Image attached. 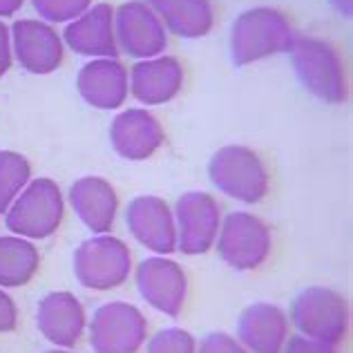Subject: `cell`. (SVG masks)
<instances>
[{"label":"cell","instance_id":"1","mask_svg":"<svg viewBox=\"0 0 353 353\" xmlns=\"http://www.w3.org/2000/svg\"><path fill=\"white\" fill-rule=\"evenodd\" d=\"M295 32L280 9L253 7L239 14L230 30V57L237 68L291 50Z\"/></svg>","mask_w":353,"mask_h":353},{"label":"cell","instance_id":"2","mask_svg":"<svg viewBox=\"0 0 353 353\" xmlns=\"http://www.w3.org/2000/svg\"><path fill=\"white\" fill-rule=\"evenodd\" d=\"M291 61L300 83L324 103H345L349 97L347 72L338 50L315 36H295Z\"/></svg>","mask_w":353,"mask_h":353},{"label":"cell","instance_id":"3","mask_svg":"<svg viewBox=\"0 0 353 353\" xmlns=\"http://www.w3.org/2000/svg\"><path fill=\"white\" fill-rule=\"evenodd\" d=\"M65 217V199L57 181L48 176L30 181L5 212V224L25 239H48Z\"/></svg>","mask_w":353,"mask_h":353},{"label":"cell","instance_id":"4","mask_svg":"<svg viewBox=\"0 0 353 353\" xmlns=\"http://www.w3.org/2000/svg\"><path fill=\"white\" fill-rule=\"evenodd\" d=\"M212 185L241 203H259L268 194L271 176L264 161L246 145H224L208 163Z\"/></svg>","mask_w":353,"mask_h":353},{"label":"cell","instance_id":"5","mask_svg":"<svg viewBox=\"0 0 353 353\" xmlns=\"http://www.w3.org/2000/svg\"><path fill=\"white\" fill-rule=\"evenodd\" d=\"M291 320L300 336L338 347L349 331V304L327 286H306L291 304Z\"/></svg>","mask_w":353,"mask_h":353},{"label":"cell","instance_id":"6","mask_svg":"<svg viewBox=\"0 0 353 353\" xmlns=\"http://www.w3.org/2000/svg\"><path fill=\"white\" fill-rule=\"evenodd\" d=\"M132 273V253L123 239L110 233L85 239L74 250V275L92 291H112Z\"/></svg>","mask_w":353,"mask_h":353},{"label":"cell","instance_id":"7","mask_svg":"<svg viewBox=\"0 0 353 353\" xmlns=\"http://www.w3.org/2000/svg\"><path fill=\"white\" fill-rule=\"evenodd\" d=\"M217 253L235 271H255L273 248L271 228L253 212L235 210L221 219L217 235Z\"/></svg>","mask_w":353,"mask_h":353},{"label":"cell","instance_id":"8","mask_svg":"<svg viewBox=\"0 0 353 353\" xmlns=\"http://www.w3.org/2000/svg\"><path fill=\"white\" fill-rule=\"evenodd\" d=\"M145 338V315L134 304L108 302L92 315L90 347L94 353H139Z\"/></svg>","mask_w":353,"mask_h":353},{"label":"cell","instance_id":"9","mask_svg":"<svg viewBox=\"0 0 353 353\" xmlns=\"http://www.w3.org/2000/svg\"><path fill=\"white\" fill-rule=\"evenodd\" d=\"M176 250L203 255L215 246L221 228V206L208 192H185L174 203Z\"/></svg>","mask_w":353,"mask_h":353},{"label":"cell","instance_id":"10","mask_svg":"<svg viewBox=\"0 0 353 353\" xmlns=\"http://www.w3.org/2000/svg\"><path fill=\"white\" fill-rule=\"evenodd\" d=\"M114 36L121 50L141 61L161 57L168 48V34L161 18L143 0H130L117 9Z\"/></svg>","mask_w":353,"mask_h":353},{"label":"cell","instance_id":"11","mask_svg":"<svg viewBox=\"0 0 353 353\" xmlns=\"http://www.w3.org/2000/svg\"><path fill=\"white\" fill-rule=\"evenodd\" d=\"M134 282L139 295L170 318H176L185 304L188 295V277L183 268L165 255H154L143 259L134 271Z\"/></svg>","mask_w":353,"mask_h":353},{"label":"cell","instance_id":"12","mask_svg":"<svg viewBox=\"0 0 353 353\" xmlns=\"http://www.w3.org/2000/svg\"><path fill=\"white\" fill-rule=\"evenodd\" d=\"M125 224L132 237L154 255H170L176 250L174 212L157 194H141L128 203Z\"/></svg>","mask_w":353,"mask_h":353},{"label":"cell","instance_id":"13","mask_svg":"<svg viewBox=\"0 0 353 353\" xmlns=\"http://www.w3.org/2000/svg\"><path fill=\"white\" fill-rule=\"evenodd\" d=\"M12 52L32 74H52L63 63V41L54 27L41 21H16L12 25Z\"/></svg>","mask_w":353,"mask_h":353},{"label":"cell","instance_id":"14","mask_svg":"<svg viewBox=\"0 0 353 353\" xmlns=\"http://www.w3.org/2000/svg\"><path fill=\"white\" fill-rule=\"evenodd\" d=\"M110 141L123 159L145 161L163 145L165 134L154 114L141 108H130L112 121Z\"/></svg>","mask_w":353,"mask_h":353},{"label":"cell","instance_id":"15","mask_svg":"<svg viewBox=\"0 0 353 353\" xmlns=\"http://www.w3.org/2000/svg\"><path fill=\"white\" fill-rule=\"evenodd\" d=\"M65 43L81 54L92 59H117L119 43L114 36V9L108 3L90 7L85 14L70 21L65 27Z\"/></svg>","mask_w":353,"mask_h":353},{"label":"cell","instance_id":"16","mask_svg":"<svg viewBox=\"0 0 353 353\" xmlns=\"http://www.w3.org/2000/svg\"><path fill=\"white\" fill-rule=\"evenodd\" d=\"M85 309L79 297L70 291H54L45 295L36 309L39 331L59 349H70L77 345L85 331Z\"/></svg>","mask_w":353,"mask_h":353},{"label":"cell","instance_id":"17","mask_svg":"<svg viewBox=\"0 0 353 353\" xmlns=\"http://www.w3.org/2000/svg\"><path fill=\"white\" fill-rule=\"evenodd\" d=\"M237 340L248 353H282L289 340V318L277 304L255 302L239 315Z\"/></svg>","mask_w":353,"mask_h":353},{"label":"cell","instance_id":"18","mask_svg":"<svg viewBox=\"0 0 353 353\" xmlns=\"http://www.w3.org/2000/svg\"><path fill=\"white\" fill-rule=\"evenodd\" d=\"M68 199L79 219L92 233L103 235L112 230L119 212V194L114 185L103 176H81L79 181L72 183Z\"/></svg>","mask_w":353,"mask_h":353},{"label":"cell","instance_id":"19","mask_svg":"<svg viewBox=\"0 0 353 353\" xmlns=\"http://www.w3.org/2000/svg\"><path fill=\"white\" fill-rule=\"evenodd\" d=\"M183 88V68L174 57L139 61L130 72V92L143 105H161L172 101Z\"/></svg>","mask_w":353,"mask_h":353},{"label":"cell","instance_id":"20","mask_svg":"<svg viewBox=\"0 0 353 353\" xmlns=\"http://www.w3.org/2000/svg\"><path fill=\"white\" fill-rule=\"evenodd\" d=\"M79 94L97 110H117L128 97V70L117 59H94L77 79Z\"/></svg>","mask_w":353,"mask_h":353},{"label":"cell","instance_id":"21","mask_svg":"<svg viewBox=\"0 0 353 353\" xmlns=\"http://www.w3.org/2000/svg\"><path fill=\"white\" fill-rule=\"evenodd\" d=\"M161 18L163 27L179 39H201L210 34L215 14L208 0H143Z\"/></svg>","mask_w":353,"mask_h":353},{"label":"cell","instance_id":"22","mask_svg":"<svg viewBox=\"0 0 353 353\" xmlns=\"http://www.w3.org/2000/svg\"><path fill=\"white\" fill-rule=\"evenodd\" d=\"M41 268V255L30 239L18 235L0 237V289H16L34 280Z\"/></svg>","mask_w":353,"mask_h":353},{"label":"cell","instance_id":"23","mask_svg":"<svg viewBox=\"0 0 353 353\" xmlns=\"http://www.w3.org/2000/svg\"><path fill=\"white\" fill-rule=\"evenodd\" d=\"M32 165L21 152L0 150V215H5L14 199L30 183Z\"/></svg>","mask_w":353,"mask_h":353},{"label":"cell","instance_id":"24","mask_svg":"<svg viewBox=\"0 0 353 353\" xmlns=\"http://www.w3.org/2000/svg\"><path fill=\"white\" fill-rule=\"evenodd\" d=\"M197 351V340L190 331L170 327L159 331L148 342L145 353H194Z\"/></svg>","mask_w":353,"mask_h":353},{"label":"cell","instance_id":"25","mask_svg":"<svg viewBox=\"0 0 353 353\" xmlns=\"http://www.w3.org/2000/svg\"><path fill=\"white\" fill-rule=\"evenodd\" d=\"M32 5L48 23H68L85 14L92 0H32Z\"/></svg>","mask_w":353,"mask_h":353},{"label":"cell","instance_id":"26","mask_svg":"<svg viewBox=\"0 0 353 353\" xmlns=\"http://www.w3.org/2000/svg\"><path fill=\"white\" fill-rule=\"evenodd\" d=\"M194 353H248L241 342L233 336H228L224 331H212L199 342V347Z\"/></svg>","mask_w":353,"mask_h":353},{"label":"cell","instance_id":"27","mask_svg":"<svg viewBox=\"0 0 353 353\" xmlns=\"http://www.w3.org/2000/svg\"><path fill=\"white\" fill-rule=\"evenodd\" d=\"M282 353H338V349L320 340H311L304 336H293V338L289 336Z\"/></svg>","mask_w":353,"mask_h":353},{"label":"cell","instance_id":"28","mask_svg":"<svg viewBox=\"0 0 353 353\" xmlns=\"http://www.w3.org/2000/svg\"><path fill=\"white\" fill-rule=\"evenodd\" d=\"M18 324V309L14 300L5 293V289H0V333L14 331Z\"/></svg>","mask_w":353,"mask_h":353},{"label":"cell","instance_id":"29","mask_svg":"<svg viewBox=\"0 0 353 353\" xmlns=\"http://www.w3.org/2000/svg\"><path fill=\"white\" fill-rule=\"evenodd\" d=\"M12 32H9V27L0 21V79L5 77L12 68Z\"/></svg>","mask_w":353,"mask_h":353},{"label":"cell","instance_id":"30","mask_svg":"<svg viewBox=\"0 0 353 353\" xmlns=\"http://www.w3.org/2000/svg\"><path fill=\"white\" fill-rule=\"evenodd\" d=\"M25 0H0V16H14L23 7Z\"/></svg>","mask_w":353,"mask_h":353},{"label":"cell","instance_id":"31","mask_svg":"<svg viewBox=\"0 0 353 353\" xmlns=\"http://www.w3.org/2000/svg\"><path fill=\"white\" fill-rule=\"evenodd\" d=\"M331 5L336 7V12L345 18H351V0H331Z\"/></svg>","mask_w":353,"mask_h":353},{"label":"cell","instance_id":"32","mask_svg":"<svg viewBox=\"0 0 353 353\" xmlns=\"http://www.w3.org/2000/svg\"><path fill=\"white\" fill-rule=\"evenodd\" d=\"M45 353H72V351H68V349H52V351H45Z\"/></svg>","mask_w":353,"mask_h":353}]
</instances>
